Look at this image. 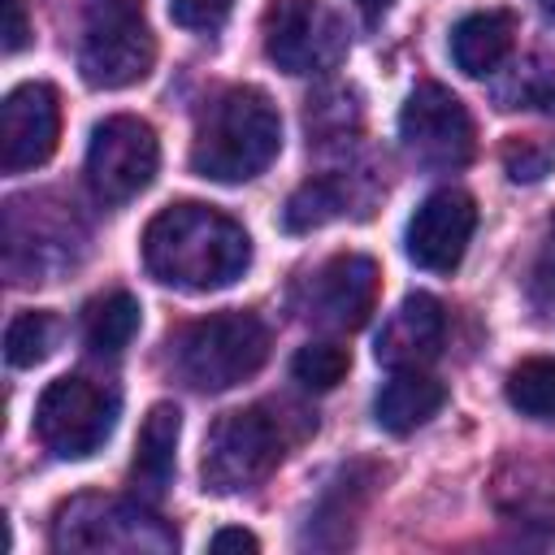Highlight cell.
Segmentation results:
<instances>
[{
  "label": "cell",
  "instance_id": "cell-1",
  "mask_svg": "<svg viewBox=\"0 0 555 555\" xmlns=\"http://www.w3.org/2000/svg\"><path fill=\"white\" fill-rule=\"evenodd\" d=\"M143 264L178 291H221L251 264L247 230L212 204H169L143 230Z\"/></svg>",
  "mask_w": 555,
  "mask_h": 555
},
{
  "label": "cell",
  "instance_id": "cell-2",
  "mask_svg": "<svg viewBox=\"0 0 555 555\" xmlns=\"http://www.w3.org/2000/svg\"><path fill=\"white\" fill-rule=\"evenodd\" d=\"M282 152V117L260 87L221 91L195 126L191 169L208 182H247Z\"/></svg>",
  "mask_w": 555,
  "mask_h": 555
},
{
  "label": "cell",
  "instance_id": "cell-3",
  "mask_svg": "<svg viewBox=\"0 0 555 555\" xmlns=\"http://www.w3.org/2000/svg\"><path fill=\"white\" fill-rule=\"evenodd\" d=\"M295 438L299 429H291V416H282V408L251 403V408L221 412L204 438V460H199L204 490L238 494L260 486L282 464Z\"/></svg>",
  "mask_w": 555,
  "mask_h": 555
},
{
  "label": "cell",
  "instance_id": "cell-4",
  "mask_svg": "<svg viewBox=\"0 0 555 555\" xmlns=\"http://www.w3.org/2000/svg\"><path fill=\"white\" fill-rule=\"evenodd\" d=\"M156 35L143 0H82L78 17V69L100 91L134 87L152 74Z\"/></svg>",
  "mask_w": 555,
  "mask_h": 555
},
{
  "label": "cell",
  "instance_id": "cell-5",
  "mask_svg": "<svg viewBox=\"0 0 555 555\" xmlns=\"http://www.w3.org/2000/svg\"><path fill=\"white\" fill-rule=\"evenodd\" d=\"M56 551H121V555H169L178 533L147 507L113 494H78L56 507Z\"/></svg>",
  "mask_w": 555,
  "mask_h": 555
},
{
  "label": "cell",
  "instance_id": "cell-6",
  "mask_svg": "<svg viewBox=\"0 0 555 555\" xmlns=\"http://www.w3.org/2000/svg\"><path fill=\"white\" fill-rule=\"evenodd\" d=\"M269 360V330L256 312L230 308L195 321L178 338V373L195 390H230Z\"/></svg>",
  "mask_w": 555,
  "mask_h": 555
},
{
  "label": "cell",
  "instance_id": "cell-7",
  "mask_svg": "<svg viewBox=\"0 0 555 555\" xmlns=\"http://www.w3.org/2000/svg\"><path fill=\"white\" fill-rule=\"evenodd\" d=\"M117 412H121V395L108 382H95L87 373H65L48 382L35 403V438L61 460H82L108 442Z\"/></svg>",
  "mask_w": 555,
  "mask_h": 555
},
{
  "label": "cell",
  "instance_id": "cell-8",
  "mask_svg": "<svg viewBox=\"0 0 555 555\" xmlns=\"http://www.w3.org/2000/svg\"><path fill=\"white\" fill-rule=\"evenodd\" d=\"M160 165L156 130L134 113H113L91 130L87 143V186L100 204L117 208L130 204L139 191L152 186Z\"/></svg>",
  "mask_w": 555,
  "mask_h": 555
},
{
  "label": "cell",
  "instance_id": "cell-9",
  "mask_svg": "<svg viewBox=\"0 0 555 555\" xmlns=\"http://www.w3.org/2000/svg\"><path fill=\"white\" fill-rule=\"evenodd\" d=\"M260 35L264 56L286 74H325L347 56V26L325 0H273Z\"/></svg>",
  "mask_w": 555,
  "mask_h": 555
},
{
  "label": "cell",
  "instance_id": "cell-10",
  "mask_svg": "<svg viewBox=\"0 0 555 555\" xmlns=\"http://www.w3.org/2000/svg\"><path fill=\"white\" fill-rule=\"evenodd\" d=\"M399 143L425 169H460L473 160L477 130L460 95L442 82H416L399 108Z\"/></svg>",
  "mask_w": 555,
  "mask_h": 555
},
{
  "label": "cell",
  "instance_id": "cell-11",
  "mask_svg": "<svg viewBox=\"0 0 555 555\" xmlns=\"http://www.w3.org/2000/svg\"><path fill=\"white\" fill-rule=\"evenodd\" d=\"M377 264L360 251H338L325 264L312 269V278L299 291V312L317 330H360L377 304Z\"/></svg>",
  "mask_w": 555,
  "mask_h": 555
},
{
  "label": "cell",
  "instance_id": "cell-12",
  "mask_svg": "<svg viewBox=\"0 0 555 555\" xmlns=\"http://www.w3.org/2000/svg\"><path fill=\"white\" fill-rule=\"evenodd\" d=\"M473 230H477L473 195L455 191V186H442L429 199H421V208L408 217V230H403L408 260L416 269H429V273H451L464 260V251L473 243Z\"/></svg>",
  "mask_w": 555,
  "mask_h": 555
},
{
  "label": "cell",
  "instance_id": "cell-13",
  "mask_svg": "<svg viewBox=\"0 0 555 555\" xmlns=\"http://www.w3.org/2000/svg\"><path fill=\"white\" fill-rule=\"evenodd\" d=\"M61 139V100L48 82H22L0 104V169H39Z\"/></svg>",
  "mask_w": 555,
  "mask_h": 555
},
{
  "label": "cell",
  "instance_id": "cell-14",
  "mask_svg": "<svg viewBox=\"0 0 555 555\" xmlns=\"http://www.w3.org/2000/svg\"><path fill=\"white\" fill-rule=\"evenodd\" d=\"M447 343V312L434 295H408L377 330V364L386 369H425Z\"/></svg>",
  "mask_w": 555,
  "mask_h": 555
},
{
  "label": "cell",
  "instance_id": "cell-15",
  "mask_svg": "<svg viewBox=\"0 0 555 555\" xmlns=\"http://www.w3.org/2000/svg\"><path fill=\"white\" fill-rule=\"evenodd\" d=\"M516 43V17L503 9H481L455 22L451 30V61L468 78H494Z\"/></svg>",
  "mask_w": 555,
  "mask_h": 555
},
{
  "label": "cell",
  "instance_id": "cell-16",
  "mask_svg": "<svg viewBox=\"0 0 555 555\" xmlns=\"http://www.w3.org/2000/svg\"><path fill=\"white\" fill-rule=\"evenodd\" d=\"M447 403V386L425 369H390V382L373 399V416L386 434H412Z\"/></svg>",
  "mask_w": 555,
  "mask_h": 555
},
{
  "label": "cell",
  "instance_id": "cell-17",
  "mask_svg": "<svg viewBox=\"0 0 555 555\" xmlns=\"http://www.w3.org/2000/svg\"><path fill=\"white\" fill-rule=\"evenodd\" d=\"M178 434H182V416L173 403H156L143 416L139 442H134V464L130 477L134 486H143V494H160L173 477V460H178Z\"/></svg>",
  "mask_w": 555,
  "mask_h": 555
},
{
  "label": "cell",
  "instance_id": "cell-18",
  "mask_svg": "<svg viewBox=\"0 0 555 555\" xmlns=\"http://www.w3.org/2000/svg\"><path fill=\"white\" fill-rule=\"evenodd\" d=\"M490 100L503 113H546L555 117V61L551 56H520L499 78H490Z\"/></svg>",
  "mask_w": 555,
  "mask_h": 555
},
{
  "label": "cell",
  "instance_id": "cell-19",
  "mask_svg": "<svg viewBox=\"0 0 555 555\" xmlns=\"http://www.w3.org/2000/svg\"><path fill=\"white\" fill-rule=\"evenodd\" d=\"M139 299L130 291H108V295H95L87 308H82V343L95 351V356H117L130 347V338L139 334Z\"/></svg>",
  "mask_w": 555,
  "mask_h": 555
},
{
  "label": "cell",
  "instance_id": "cell-20",
  "mask_svg": "<svg viewBox=\"0 0 555 555\" xmlns=\"http://www.w3.org/2000/svg\"><path fill=\"white\" fill-rule=\"evenodd\" d=\"M347 204H351V182L343 173H317L291 191V199L282 208V225L291 234H308V230H321L325 221L343 217Z\"/></svg>",
  "mask_w": 555,
  "mask_h": 555
},
{
  "label": "cell",
  "instance_id": "cell-21",
  "mask_svg": "<svg viewBox=\"0 0 555 555\" xmlns=\"http://www.w3.org/2000/svg\"><path fill=\"white\" fill-rule=\"evenodd\" d=\"M507 403L529 421H555V360L529 356L507 373Z\"/></svg>",
  "mask_w": 555,
  "mask_h": 555
},
{
  "label": "cell",
  "instance_id": "cell-22",
  "mask_svg": "<svg viewBox=\"0 0 555 555\" xmlns=\"http://www.w3.org/2000/svg\"><path fill=\"white\" fill-rule=\"evenodd\" d=\"M61 334V321L52 312H17L4 330V360L13 369H35L52 356Z\"/></svg>",
  "mask_w": 555,
  "mask_h": 555
},
{
  "label": "cell",
  "instance_id": "cell-23",
  "mask_svg": "<svg viewBox=\"0 0 555 555\" xmlns=\"http://www.w3.org/2000/svg\"><path fill=\"white\" fill-rule=\"evenodd\" d=\"M351 369V351L334 338H317L308 347L295 351L291 360V377L304 386V390H334Z\"/></svg>",
  "mask_w": 555,
  "mask_h": 555
},
{
  "label": "cell",
  "instance_id": "cell-24",
  "mask_svg": "<svg viewBox=\"0 0 555 555\" xmlns=\"http://www.w3.org/2000/svg\"><path fill=\"white\" fill-rule=\"evenodd\" d=\"M503 169L512 182H542L555 169V143L551 139H516L503 147Z\"/></svg>",
  "mask_w": 555,
  "mask_h": 555
},
{
  "label": "cell",
  "instance_id": "cell-25",
  "mask_svg": "<svg viewBox=\"0 0 555 555\" xmlns=\"http://www.w3.org/2000/svg\"><path fill=\"white\" fill-rule=\"evenodd\" d=\"M234 0H169V17L186 30H217Z\"/></svg>",
  "mask_w": 555,
  "mask_h": 555
},
{
  "label": "cell",
  "instance_id": "cell-26",
  "mask_svg": "<svg viewBox=\"0 0 555 555\" xmlns=\"http://www.w3.org/2000/svg\"><path fill=\"white\" fill-rule=\"evenodd\" d=\"M30 39L26 26V0H4V52H22Z\"/></svg>",
  "mask_w": 555,
  "mask_h": 555
},
{
  "label": "cell",
  "instance_id": "cell-27",
  "mask_svg": "<svg viewBox=\"0 0 555 555\" xmlns=\"http://www.w3.org/2000/svg\"><path fill=\"white\" fill-rule=\"evenodd\" d=\"M208 551H212V555H225V551H260V542H256V533H247V529H217V533L208 538Z\"/></svg>",
  "mask_w": 555,
  "mask_h": 555
},
{
  "label": "cell",
  "instance_id": "cell-28",
  "mask_svg": "<svg viewBox=\"0 0 555 555\" xmlns=\"http://www.w3.org/2000/svg\"><path fill=\"white\" fill-rule=\"evenodd\" d=\"M390 4H395V0H356V9L364 13V22H382V17L390 13Z\"/></svg>",
  "mask_w": 555,
  "mask_h": 555
},
{
  "label": "cell",
  "instance_id": "cell-29",
  "mask_svg": "<svg viewBox=\"0 0 555 555\" xmlns=\"http://www.w3.org/2000/svg\"><path fill=\"white\" fill-rule=\"evenodd\" d=\"M542 13H546V17L555 22V0H542Z\"/></svg>",
  "mask_w": 555,
  "mask_h": 555
}]
</instances>
